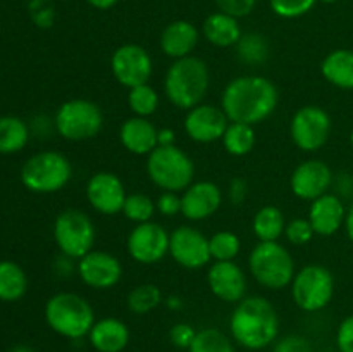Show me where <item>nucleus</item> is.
<instances>
[{"label":"nucleus","instance_id":"nucleus-15","mask_svg":"<svg viewBox=\"0 0 353 352\" xmlns=\"http://www.w3.org/2000/svg\"><path fill=\"white\" fill-rule=\"evenodd\" d=\"M76 273L90 289L110 290L123 280L124 268L117 255L93 248L76 261Z\"/></svg>","mask_w":353,"mask_h":352},{"label":"nucleus","instance_id":"nucleus-2","mask_svg":"<svg viewBox=\"0 0 353 352\" xmlns=\"http://www.w3.org/2000/svg\"><path fill=\"white\" fill-rule=\"evenodd\" d=\"M233 342L247 351H262L278 340L279 316L274 304L262 295H247L234 304L230 316Z\"/></svg>","mask_w":353,"mask_h":352},{"label":"nucleus","instance_id":"nucleus-32","mask_svg":"<svg viewBox=\"0 0 353 352\" xmlns=\"http://www.w3.org/2000/svg\"><path fill=\"white\" fill-rule=\"evenodd\" d=\"M162 302H164V297H162L161 289L155 283L137 285L134 289L130 290L126 297V306L130 313L138 314V316H145V314L152 313Z\"/></svg>","mask_w":353,"mask_h":352},{"label":"nucleus","instance_id":"nucleus-30","mask_svg":"<svg viewBox=\"0 0 353 352\" xmlns=\"http://www.w3.org/2000/svg\"><path fill=\"white\" fill-rule=\"evenodd\" d=\"M234 50H236L238 61L250 68H257L268 62L269 54H271L268 38L257 31H248L241 35L238 43L234 45Z\"/></svg>","mask_w":353,"mask_h":352},{"label":"nucleus","instance_id":"nucleus-43","mask_svg":"<svg viewBox=\"0 0 353 352\" xmlns=\"http://www.w3.org/2000/svg\"><path fill=\"white\" fill-rule=\"evenodd\" d=\"M155 207L161 216L174 217L181 214V195L176 192H162L155 200Z\"/></svg>","mask_w":353,"mask_h":352},{"label":"nucleus","instance_id":"nucleus-19","mask_svg":"<svg viewBox=\"0 0 353 352\" xmlns=\"http://www.w3.org/2000/svg\"><path fill=\"white\" fill-rule=\"evenodd\" d=\"M207 285L216 299L226 304H238L248 292L247 273L236 261H212L207 271Z\"/></svg>","mask_w":353,"mask_h":352},{"label":"nucleus","instance_id":"nucleus-21","mask_svg":"<svg viewBox=\"0 0 353 352\" xmlns=\"http://www.w3.org/2000/svg\"><path fill=\"white\" fill-rule=\"evenodd\" d=\"M307 217H309L316 235L333 237L345 226L347 206H345V200L341 197H338L334 192H327L310 202Z\"/></svg>","mask_w":353,"mask_h":352},{"label":"nucleus","instance_id":"nucleus-24","mask_svg":"<svg viewBox=\"0 0 353 352\" xmlns=\"http://www.w3.org/2000/svg\"><path fill=\"white\" fill-rule=\"evenodd\" d=\"M130 328L119 317L97 320L88 333V342L97 352H123L130 344Z\"/></svg>","mask_w":353,"mask_h":352},{"label":"nucleus","instance_id":"nucleus-49","mask_svg":"<svg viewBox=\"0 0 353 352\" xmlns=\"http://www.w3.org/2000/svg\"><path fill=\"white\" fill-rule=\"evenodd\" d=\"M345 233H347L348 240L353 244V200L350 206L347 207V217H345Z\"/></svg>","mask_w":353,"mask_h":352},{"label":"nucleus","instance_id":"nucleus-22","mask_svg":"<svg viewBox=\"0 0 353 352\" xmlns=\"http://www.w3.org/2000/svg\"><path fill=\"white\" fill-rule=\"evenodd\" d=\"M200 35L202 33L192 21H171L162 30L161 38H159V47L164 52V55L171 57L172 61L188 57V55H193V50L199 45Z\"/></svg>","mask_w":353,"mask_h":352},{"label":"nucleus","instance_id":"nucleus-45","mask_svg":"<svg viewBox=\"0 0 353 352\" xmlns=\"http://www.w3.org/2000/svg\"><path fill=\"white\" fill-rule=\"evenodd\" d=\"M248 197V185L243 178H233L228 185V199L233 206H241Z\"/></svg>","mask_w":353,"mask_h":352},{"label":"nucleus","instance_id":"nucleus-31","mask_svg":"<svg viewBox=\"0 0 353 352\" xmlns=\"http://www.w3.org/2000/svg\"><path fill=\"white\" fill-rule=\"evenodd\" d=\"M223 147L233 157H243L254 150L257 144V135H255V126L243 123H230L226 131H224Z\"/></svg>","mask_w":353,"mask_h":352},{"label":"nucleus","instance_id":"nucleus-44","mask_svg":"<svg viewBox=\"0 0 353 352\" xmlns=\"http://www.w3.org/2000/svg\"><path fill=\"white\" fill-rule=\"evenodd\" d=\"M336 347L340 352H353V314H348L338 324Z\"/></svg>","mask_w":353,"mask_h":352},{"label":"nucleus","instance_id":"nucleus-29","mask_svg":"<svg viewBox=\"0 0 353 352\" xmlns=\"http://www.w3.org/2000/svg\"><path fill=\"white\" fill-rule=\"evenodd\" d=\"M30 141V126L17 116L0 117V154H17Z\"/></svg>","mask_w":353,"mask_h":352},{"label":"nucleus","instance_id":"nucleus-34","mask_svg":"<svg viewBox=\"0 0 353 352\" xmlns=\"http://www.w3.org/2000/svg\"><path fill=\"white\" fill-rule=\"evenodd\" d=\"M188 352H236V349L231 335H226L219 328H202L196 331Z\"/></svg>","mask_w":353,"mask_h":352},{"label":"nucleus","instance_id":"nucleus-7","mask_svg":"<svg viewBox=\"0 0 353 352\" xmlns=\"http://www.w3.org/2000/svg\"><path fill=\"white\" fill-rule=\"evenodd\" d=\"M21 183L33 193L61 192L72 178V164L64 154L43 150L33 154L21 168Z\"/></svg>","mask_w":353,"mask_h":352},{"label":"nucleus","instance_id":"nucleus-14","mask_svg":"<svg viewBox=\"0 0 353 352\" xmlns=\"http://www.w3.org/2000/svg\"><path fill=\"white\" fill-rule=\"evenodd\" d=\"M126 251L138 264H157L169 255V231L155 221L134 224L128 235Z\"/></svg>","mask_w":353,"mask_h":352},{"label":"nucleus","instance_id":"nucleus-5","mask_svg":"<svg viewBox=\"0 0 353 352\" xmlns=\"http://www.w3.org/2000/svg\"><path fill=\"white\" fill-rule=\"evenodd\" d=\"M248 271L268 290H285L296 273L292 252L279 242H259L248 255Z\"/></svg>","mask_w":353,"mask_h":352},{"label":"nucleus","instance_id":"nucleus-13","mask_svg":"<svg viewBox=\"0 0 353 352\" xmlns=\"http://www.w3.org/2000/svg\"><path fill=\"white\" fill-rule=\"evenodd\" d=\"M169 255L185 269H202L212 262L209 238L192 224H179L169 233Z\"/></svg>","mask_w":353,"mask_h":352},{"label":"nucleus","instance_id":"nucleus-40","mask_svg":"<svg viewBox=\"0 0 353 352\" xmlns=\"http://www.w3.org/2000/svg\"><path fill=\"white\" fill-rule=\"evenodd\" d=\"M214 2H216L217 10L230 14L236 19L250 16L257 6V0H214Z\"/></svg>","mask_w":353,"mask_h":352},{"label":"nucleus","instance_id":"nucleus-3","mask_svg":"<svg viewBox=\"0 0 353 352\" xmlns=\"http://www.w3.org/2000/svg\"><path fill=\"white\" fill-rule=\"evenodd\" d=\"M164 95L169 102L181 110L203 102L210 86L209 66L196 55L176 59L164 76Z\"/></svg>","mask_w":353,"mask_h":352},{"label":"nucleus","instance_id":"nucleus-17","mask_svg":"<svg viewBox=\"0 0 353 352\" xmlns=\"http://www.w3.org/2000/svg\"><path fill=\"white\" fill-rule=\"evenodd\" d=\"M85 195L93 211L102 216H116L123 213L128 193L123 179L116 173L99 171L86 182Z\"/></svg>","mask_w":353,"mask_h":352},{"label":"nucleus","instance_id":"nucleus-16","mask_svg":"<svg viewBox=\"0 0 353 352\" xmlns=\"http://www.w3.org/2000/svg\"><path fill=\"white\" fill-rule=\"evenodd\" d=\"M333 182L334 173L327 162L323 159H307L293 169L290 176V190L296 199L312 202L331 192Z\"/></svg>","mask_w":353,"mask_h":352},{"label":"nucleus","instance_id":"nucleus-10","mask_svg":"<svg viewBox=\"0 0 353 352\" xmlns=\"http://www.w3.org/2000/svg\"><path fill=\"white\" fill-rule=\"evenodd\" d=\"M54 242L62 255L78 261L93 251L97 240L95 223L79 209H64L54 221Z\"/></svg>","mask_w":353,"mask_h":352},{"label":"nucleus","instance_id":"nucleus-48","mask_svg":"<svg viewBox=\"0 0 353 352\" xmlns=\"http://www.w3.org/2000/svg\"><path fill=\"white\" fill-rule=\"evenodd\" d=\"M119 2L121 0H86V3L97 10H109L112 7H116Z\"/></svg>","mask_w":353,"mask_h":352},{"label":"nucleus","instance_id":"nucleus-27","mask_svg":"<svg viewBox=\"0 0 353 352\" xmlns=\"http://www.w3.org/2000/svg\"><path fill=\"white\" fill-rule=\"evenodd\" d=\"M286 217L279 207L262 206L252 219V231L259 242H278L285 235Z\"/></svg>","mask_w":353,"mask_h":352},{"label":"nucleus","instance_id":"nucleus-25","mask_svg":"<svg viewBox=\"0 0 353 352\" xmlns=\"http://www.w3.org/2000/svg\"><path fill=\"white\" fill-rule=\"evenodd\" d=\"M200 33L214 47L230 48L238 43L243 31H241L240 19L226 12H221V10H216V12L209 14L205 17Z\"/></svg>","mask_w":353,"mask_h":352},{"label":"nucleus","instance_id":"nucleus-33","mask_svg":"<svg viewBox=\"0 0 353 352\" xmlns=\"http://www.w3.org/2000/svg\"><path fill=\"white\" fill-rule=\"evenodd\" d=\"M159 106H161V95H159V92L150 83H145V85L128 90V107L133 113V116H154L157 113Z\"/></svg>","mask_w":353,"mask_h":352},{"label":"nucleus","instance_id":"nucleus-36","mask_svg":"<svg viewBox=\"0 0 353 352\" xmlns=\"http://www.w3.org/2000/svg\"><path fill=\"white\" fill-rule=\"evenodd\" d=\"M157 213L155 200L145 193H128L123 206V214L128 221L134 224L147 223L152 221L154 214Z\"/></svg>","mask_w":353,"mask_h":352},{"label":"nucleus","instance_id":"nucleus-6","mask_svg":"<svg viewBox=\"0 0 353 352\" xmlns=\"http://www.w3.org/2000/svg\"><path fill=\"white\" fill-rule=\"evenodd\" d=\"M147 175L162 192L181 193L195 182V162L178 145H159L147 155Z\"/></svg>","mask_w":353,"mask_h":352},{"label":"nucleus","instance_id":"nucleus-50","mask_svg":"<svg viewBox=\"0 0 353 352\" xmlns=\"http://www.w3.org/2000/svg\"><path fill=\"white\" fill-rule=\"evenodd\" d=\"M164 304L169 307V309H172V311H178V309H181V307H183L181 297H178V295H169L168 299L164 300Z\"/></svg>","mask_w":353,"mask_h":352},{"label":"nucleus","instance_id":"nucleus-51","mask_svg":"<svg viewBox=\"0 0 353 352\" xmlns=\"http://www.w3.org/2000/svg\"><path fill=\"white\" fill-rule=\"evenodd\" d=\"M9 352H37V351H34L33 347H30V345L19 344V345H14Z\"/></svg>","mask_w":353,"mask_h":352},{"label":"nucleus","instance_id":"nucleus-26","mask_svg":"<svg viewBox=\"0 0 353 352\" xmlns=\"http://www.w3.org/2000/svg\"><path fill=\"white\" fill-rule=\"evenodd\" d=\"M321 75L334 88L353 90V50H331L321 62Z\"/></svg>","mask_w":353,"mask_h":352},{"label":"nucleus","instance_id":"nucleus-4","mask_svg":"<svg viewBox=\"0 0 353 352\" xmlns=\"http://www.w3.org/2000/svg\"><path fill=\"white\" fill-rule=\"evenodd\" d=\"M45 321L48 328L69 340L88 337L95 324V309L76 292H57L45 304Z\"/></svg>","mask_w":353,"mask_h":352},{"label":"nucleus","instance_id":"nucleus-47","mask_svg":"<svg viewBox=\"0 0 353 352\" xmlns=\"http://www.w3.org/2000/svg\"><path fill=\"white\" fill-rule=\"evenodd\" d=\"M159 145H162V147L176 145L174 130H171V128H161V130H159Z\"/></svg>","mask_w":353,"mask_h":352},{"label":"nucleus","instance_id":"nucleus-53","mask_svg":"<svg viewBox=\"0 0 353 352\" xmlns=\"http://www.w3.org/2000/svg\"><path fill=\"white\" fill-rule=\"evenodd\" d=\"M348 141H350V147H352V150H353V128H352V131H350V137H348Z\"/></svg>","mask_w":353,"mask_h":352},{"label":"nucleus","instance_id":"nucleus-37","mask_svg":"<svg viewBox=\"0 0 353 352\" xmlns=\"http://www.w3.org/2000/svg\"><path fill=\"white\" fill-rule=\"evenodd\" d=\"M316 3L317 0H269L271 10L281 19H299L309 14Z\"/></svg>","mask_w":353,"mask_h":352},{"label":"nucleus","instance_id":"nucleus-18","mask_svg":"<svg viewBox=\"0 0 353 352\" xmlns=\"http://www.w3.org/2000/svg\"><path fill=\"white\" fill-rule=\"evenodd\" d=\"M230 123L231 121L228 119L221 106L202 102L186 110L183 130L186 137L195 144H214L223 138Z\"/></svg>","mask_w":353,"mask_h":352},{"label":"nucleus","instance_id":"nucleus-20","mask_svg":"<svg viewBox=\"0 0 353 352\" xmlns=\"http://www.w3.org/2000/svg\"><path fill=\"white\" fill-rule=\"evenodd\" d=\"M223 190L209 179L193 182L181 192V214L192 223L205 221L212 217L223 206Z\"/></svg>","mask_w":353,"mask_h":352},{"label":"nucleus","instance_id":"nucleus-38","mask_svg":"<svg viewBox=\"0 0 353 352\" xmlns=\"http://www.w3.org/2000/svg\"><path fill=\"white\" fill-rule=\"evenodd\" d=\"M285 237L290 245L303 247V245L312 242V238L316 237V231H314L309 217H293V219H290L288 223H286Z\"/></svg>","mask_w":353,"mask_h":352},{"label":"nucleus","instance_id":"nucleus-35","mask_svg":"<svg viewBox=\"0 0 353 352\" xmlns=\"http://www.w3.org/2000/svg\"><path fill=\"white\" fill-rule=\"evenodd\" d=\"M209 248L212 261H234L241 251V240L230 230H221L209 237Z\"/></svg>","mask_w":353,"mask_h":352},{"label":"nucleus","instance_id":"nucleus-42","mask_svg":"<svg viewBox=\"0 0 353 352\" xmlns=\"http://www.w3.org/2000/svg\"><path fill=\"white\" fill-rule=\"evenodd\" d=\"M31 19L38 28H50L55 21V10L48 0H31Z\"/></svg>","mask_w":353,"mask_h":352},{"label":"nucleus","instance_id":"nucleus-28","mask_svg":"<svg viewBox=\"0 0 353 352\" xmlns=\"http://www.w3.org/2000/svg\"><path fill=\"white\" fill-rule=\"evenodd\" d=\"M28 292V276L14 261H0V300L17 302Z\"/></svg>","mask_w":353,"mask_h":352},{"label":"nucleus","instance_id":"nucleus-11","mask_svg":"<svg viewBox=\"0 0 353 352\" xmlns=\"http://www.w3.org/2000/svg\"><path fill=\"white\" fill-rule=\"evenodd\" d=\"M333 119L324 107L303 106L295 110L290 121V137L302 152H317L330 141Z\"/></svg>","mask_w":353,"mask_h":352},{"label":"nucleus","instance_id":"nucleus-23","mask_svg":"<svg viewBox=\"0 0 353 352\" xmlns=\"http://www.w3.org/2000/svg\"><path fill=\"white\" fill-rule=\"evenodd\" d=\"M119 141L130 154L150 155L159 147V128L150 117L131 116L121 124Z\"/></svg>","mask_w":353,"mask_h":352},{"label":"nucleus","instance_id":"nucleus-39","mask_svg":"<svg viewBox=\"0 0 353 352\" xmlns=\"http://www.w3.org/2000/svg\"><path fill=\"white\" fill-rule=\"evenodd\" d=\"M271 352H316L312 342L299 333H290L279 338L271 345Z\"/></svg>","mask_w":353,"mask_h":352},{"label":"nucleus","instance_id":"nucleus-46","mask_svg":"<svg viewBox=\"0 0 353 352\" xmlns=\"http://www.w3.org/2000/svg\"><path fill=\"white\" fill-rule=\"evenodd\" d=\"M334 193L341 199H353V175L350 173H341V175H334L333 182Z\"/></svg>","mask_w":353,"mask_h":352},{"label":"nucleus","instance_id":"nucleus-9","mask_svg":"<svg viewBox=\"0 0 353 352\" xmlns=\"http://www.w3.org/2000/svg\"><path fill=\"white\" fill-rule=\"evenodd\" d=\"M292 299L303 313H319L326 309L334 297L336 282L330 268L323 264H307L296 269L292 280Z\"/></svg>","mask_w":353,"mask_h":352},{"label":"nucleus","instance_id":"nucleus-1","mask_svg":"<svg viewBox=\"0 0 353 352\" xmlns=\"http://www.w3.org/2000/svg\"><path fill=\"white\" fill-rule=\"evenodd\" d=\"M279 92L274 81L261 75L236 76L221 93V109L231 123L250 126L264 123L274 114Z\"/></svg>","mask_w":353,"mask_h":352},{"label":"nucleus","instance_id":"nucleus-12","mask_svg":"<svg viewBox=\"0 0 353 352\" xmlns=\"http://www.w3.org/2000/svg\"><path fill=\"white\" fill-rule=\"evenodd\" d=\"M110 72L124 88L145 85L154 75V59L150 52L138 43H124L110 55Z\"/></svg>","mask_w":353,"mask_h":352},{"label":"nucleus","instance_id":"nucleus-8","mask_svg":"<svg viewBox=\"0 0 353 352\" xmlns=\"http://www.w3.org/2000/svg\"><path fill=\"white\" fill-rule=\"evenodd\" d=\"M102 128L103 113L93 100H65L54 114V130L68 141L92 140L102 131Z\"/></svg>","mask_w":353,"mask_h":352},{"label":"nucleus","instance_id":"nucleus-41","mask_svg":"<svg viewBox=\"0 0 353 352\" xmlns=\"http://www.w3.org/2000/svg\"><path fill=\"white\" fill-rule=\"evenodd\" d=\"M196 331L199 330H195L190 323H176L172 324L171 330H169V342H171L176 349L188 351L190 345L195 340Z\"/></svg>","mask_w":353,"mask_h":352},{"label":"nucleus","instance_id":"nucleus-52","mask_svg":"<svg viewBox=\"0 0 353 352\" xmlns=\"http://www.w3.org/2000/svg\"><path fill=\"white\" fill-rule=\"evenodd\" d=\"M317 2H321V3H336L338 0H317Z\"/></svg>","mask_w":353,"mask_h":352}]
</instances>
